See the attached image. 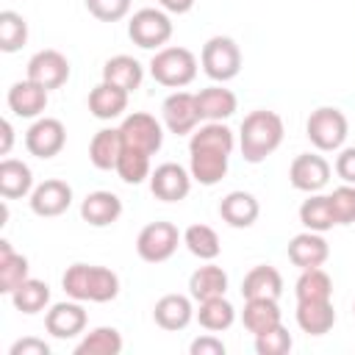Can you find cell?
<instances>
[{"mask_svg":"<svg viewBox=\"0 0 355 355\" xmlns=\"http://www.w3.org/2000/svg\"><path fill=\"white\" fill-rule=\"evenodd\" d=\"M283 119L280 114L275 111H266V108H258V111H250L241 122V130H239V150H241V158L247 164H261L266 161L280 144H283Z\"/></svg>","mask_w":355,"mask_h":355,"instance_id":"cell-1","label":"cell"},{"mask_svg":"<svg viewBox=\"0 0 355 355\" xmlns=\"http://www.w3.org/2000/svg\"><path fill=\"white\" fill-rule=\"evenodd\" d=\"M61 286L67 297L80 302H111L119 294V275L108 266L94 263H72L67 266Z\"/></svg>","mask_w":355,"mask_h":355,"instance_id":"cell-2","label":"cell"},{"mask_svg":"<svg viewBox=\"0 0 355 355\" xmlns=\"http://www.w3.org/2000/svg\"><path fill=\"white\" fill-rule=\"evenodd\" d=\"M150 75L166 89H183L197 78V55L189 47H161L150 58Z\"/></svg>","mask_w":355,"mask_h":355,"instance_id":"cell-3","label":"cell"},{"mask_svg":"<svg viewBox=\"0 0 355 355\" xmlns=\"http://www.w3.org/2000/svg\"><path fill=\"white\" fill-rule=\"evenodd\" d=\"M347 133H349V122H347L344 111H338L333 105H322V108L311 111V116L305 122V136L322 153L341 150Z\"/></svg>","mask_w":355,"mask_h":355,"instance_id":"cell-4","label":"cell"},{"mask_svg":"<svg viewBox=\"0 0 355 355\" xmlns=\"http://www.w3.org/2000/svg\"><path fill=\"white\" fill-rule=\"evenodd\" d=\"M200 64H202V72L211 80L225 83V80H233L241 72V50L230 36H211L202 44Z\"/></svg>","mask_w":355,"mask_h":355,"instance_id":"cell-5","label":"cell"},{"mask_svg":"<svg viewBox=\"0 0 355 355\" xmlns=\"http://www.w3.org/2000/svg\"><path fill=\"white\" fill-rule=\"evenodd\" d=\"M128 36L141 50H161L172 39V19L164 8H139L128 22Z\"/></svg>","mask_w":355,"mask_h":355,"instance_id":"cell-6","label":"cell"},{"mask_svg":"<svg viewBox=\"0 0 355 355\" xmlns=\"http://www.w3.org/2000/svg\"><path fill=\"white\" fill-rule=\"evenodd\" d=\"M180 239L183 236L178 233V227L172 222H150L136 236V252L147 263H164L175 255Z\"/></svg>","mask_w":355,"mask_h":355,"instance_id":"cell-7","label":"cell"},{"mask_svg":"<svg viewBox=\"0 0 355 355\" xmlns=\"http://www.w3.org/2000/svg\"><path fill=\"white\" fill-rule=\"evenodd\" d=\"M119 133H122V144L125 147H133V150H141L147 155H155L164 144V128L161 122L147 114V111H133L122 119L119 125Z\"/></svg>","mask_w":355,"mask_h":355,"instance_id":"cell-8","label":"cell"},{"mask_svg":"<svg viewBox=\"0 0 355 355\" xmlns=\"http://www.w3.org/2000/svg\"><path fill=\"white\" fill-rule=\"evenodd\" d=\"M67 144V128L55 116H39L28 130H25V147L31 155L47 161L58 155Z\"/></svg>","mask_w":355,"mask_h":355,"instance_id":"cell-9","label":"cell"},{"mask_svg":"<svg viewBox=\"0 0 355 355\" xmlns=\"http://www.w3.org/2000/svg\"><path fill=\"white\" fill-rule=\"evenodd\" d=\"M191 172L175 161H166V164H158L153 172H150V191L164 200V202H180L189 197L191 191Z\"/></svg>","mask_w":355,"mask_h":355,"instance_id":"cell-10","label":"cell"},{"mask_svg":"<svg viewBox=\"0 0 355 355\" xmlns=\"http://www.w3.org/2000/svg\"><path fill=\"white\" fill-rule=\"evenodd\" d=\"M28 80L39 83L47 92L61 89L69 80V61H67V55L53 50V47L33 53L31 61H28Z\"/></svg>","mask_w":355,"mask_h":355,"instance_id":"cell-11","label":"cell"},{"mask_svg":"<svg viewBox=\"0 0 355 355\" xmlns=\"http://www.w3.org/2000/svg\"><path fill=\"white\" fill-rule=\"evenodd\" d=\"M161 116H164V125L169 133L175 136H186V133H194V128L202 122L200 119V111H197V97L191 92H172L164 105H161Z\"/></svg>","mask_w":355,"mask_h":355,"instance_id":"cell-12","label":"cell"},{"mask_svg":"<svg viewBox=\"0 0 355 355\" xmlns=\"http://www.w3.org/2000/svg\"><path fill=\"white\" fill-rule=\"evenodd\" d=\"M288 180L297 191L316 194L330 180V164H327V158H322L316 153H300L288 166Z\"/></svg>","mask_w":355,"mask_h":355,"instance_id":"cell-13","label":"cell"},{"mask_svg":"<svg viewBox=\"0 0 355 355\" xmlns=\"http://www.w3.org/2000/svg\"><path fill=\"white\" fill-rule=\"evenodd\" d=\"M31 211L42 219H50V216H61L69 205H72V186L67 180H58V178H50L39 186H33L31 191Z\"/></svg>","mask_w":355,"mask_h":355,"instance_id":"cell-14","label":"cell"},{"mask_svg":"<svg viewBox=\"0 0 355 355\" xmlns=\"http://www.w3.org/2000/svg\"><path fill=\"white\" fill-rule=\"evenodd\" d=\"M44 327L53 338H75L86 330V311L80 305V300H67V302H55L47 313H44Z\"/></svg>","mask_w":355,"mask_h":355,"instance_id":"cell-15","label":"cell"},{"mask_svg":"<svg viewBox=\"0 0 355 355\" xmlns=\"http://www.w3.org/2000/svg\"><path fill=\"white\" fill-rule=\"evenodd\" d=\"M230 153L211 147H189V172L200 186H216L227 175Z\"/></svg>","mask_w":355,"mask_h":355,"instance_id":"cell-16","label":"cell"},{"mask_svg":"<svg viewBox=\"0 0 355 355\" xmlns=\"http://www.w3.org/2000/svg\"><path fill=\"white\" fill-rule=\"evenodd\" d=\"M327 258H330V247H327L324 236L316 233V230L297 233V236L288 241V261H291L300 272H302V269L322 266Z\"/></svg>","mask_w":355,"mask_h":355,"instance_id":"cell-17","label":"cell"},{"mask_svg":"<svg viewBox=\"0 0 355 355\" xmlns=\"http://www.w3.org/2000/svg\"><path fill=\"white\" fill-rule=\"evenodd\" d=\"M11 114L22 116V119H39L42 111L47 108V89H42L39 83L33 80H17L11 89H8V97H6Z\"/></svg>","mask_w":355,"mask_h":355,"instance_id":"cell-18","label":"cell"},{"mask_svg":"<svg viewBox=\"0 0 355 355\" xmlns=\"http://www.w3.org/2000/svg\"><path fill=\"white\" fill-rule=\"evenodd\" d=\"M153 319L161 330H183L189 327V322L194 319V305H191V294H164L155 308H153Z\"/></svg>","mask_w":355,"mask_h":355,"instance_id":"cell-19","label":"cell"},{"mask_svg":"<svg viewBox=\"0 0 355 355\" xmlns=\"http://www.w3.org/2000/svg\"><path fill=\"white\" fill-rule=\"evenodd\" d=\"M122 216V200L114 191H92L80 202V219L89 222L92 227H108Z\"/></svg>","mask_w":355,"mask_h":355,"instance_id":"cell-20","label":"cell"},{"mask_svg":"<svg viewBox=\"0 0 355 355\" xmlns=\"http://www.w3.org/2000/svg\"><path fill=\"white\" fill-rule=\"evenodd\" d=\"M283 294V275L269 266H252L241 280V297L244 300H277Z\"/></svg>","mask_w":355,"mask_h":355,"instance_id":"cell-21","label":"cell"},{"mask_svg":"<svg viewBox=\"0 0 355 355\" xmlns=\"http://www.w3.org/2000/svg\"><path fill=\"white\" fill-rule=\"evenodd\" d=\"M194 97H197L200 119H205V122H222V119L233 116L236 108H239L236 94L230 89H225V86H205Z\"/></svg>","mask_w":355,"mask_h":355,"instance_id":"cell-22","label":"cell"},{"mask_svg":"<svg viewBox=\"0 0 355 355\" xmlns=\"http://www.w3.org/2000/svg\"><path fill=\"white\" fill-rule=\"evenodd\" d=\"M258 214H261V205H258L255 194L241 191V189L225 194L222 202H219V216L230 227H252L255 219H258Z\"/></svg>","mask_w":355,"mask_h":355,"instance_id":"cell-23","label":"cell"},{"mask_svg":"<svg viewBox=\"0 0 355 355\" xmlns=\"http://www.w3.org/2000/svg\"><path fill=\"white\" fill-rule=\"evenodd\" d=\"M297 324L308 336H324L336 324L333 300H302L297 302Z\"/></svg>","mask_w":355,"mask_h":355,"instance_id":"cell-24","label":"cell"},{"mask_svg":"<svg viewBox=\"0 0 355 355\" xmlns=\"http://www.w3.org/2000/svg\"><path fill=\"white\" fill-rule=\"evenodd\" d=\"M125 108H128V92L108 80H100L89 92V111L97 119H116V116H122Z\"/></svg>","mask_w":355,"mask_h":355,"instance_id":"cell-25","label":"cell"},{"mask_svg":"<svg viewBox=\"0 0 355 355\" xmlns=\"http://www.w3.org/2000/svg\"><path fill=\"white\" fill-rule=\"evenodd\" d=\"M33 191V172L25 161L3 158L0 161V194L3 200H19Z\"/></svg>","mask_w":355,"mask_h":355,"instance_id":"cell-26","label":"cell"},{"mask_svg":"<svg viewBox=\"0 0 355 355\" xmlns=\"http://www.w3.org/2000/svg\"><path fill=\"white\" fill-rule=\"evenodd\" d=\"M225 291H227V272L216 263L197 266L189 277V294L197 302L211 300V297H225Z\"/></svg>","mask_w":355,"mask_h":355,"instance_id":"cell-27","label":"cell"},{"mask_svg":"<svg viewBox=\"0 0 355 355\" xmlns=\"http://www.w3.org/2000/svg\"><path fill=\"white\" fill-rule=\"evenodd\" d=\"M122 133H119V128H103V130H97L94 133V139H92V144H89V161L97 166V169H103V172H108V169H116V161H119V155H122Z\"/></svg>","mask_w":355,"mask_h":355,"instance_id":"cell-28","label":"cell"},{"mask_svg":"<svg viewBox=\"0 0 355 355\" xmlns=\"http://www.w3.org/2000/svg\"><path fill=\"white\" fill-rule=\"evenodd\" d=\"M103 80L125 89L128 94L136 92L144 80V67L133 58V55H114L103 64Z\"/></svg>","mask_w":355,"mask_h":355,"instance_id":"cell-29","label":"cell"},{"mask_svg":"<svg viewBox=\"0 0 355 355\" xmlns=\"http://www.w3.org/2000/svg\"><path fill=\"white\" fill-rule=\"evenodd\" d=\"M28 269H31V266H28V258L19 255V252H14L11 241L3 239V241H0V291L11 297L14 288L31 277Z\"/></svg>","mask_w":355,"mask_h":355,"instance_id":"cell-30","label":"cell"},{"mask_svg":"<svg viewBox=\"0 0 355 355\" xmlns=\"http://www.w3.org/2000/svg\"><path fill=\"white\" fill-rule=\"evenodd\" d=\"M200 327H205L208 333H222L227 330L233 322H236V308L230 300L225 297H211V300H202L200 308L194 311Z\"/></svg>","mask_w":355,"mask_h":355,"instance_id":"cell-31","label":"cell"},{"mask_svg":"<svg viewBox=\"0 0 355 355\" xmlns=\"http://www.w3.org/2000/svg\"><path fill=\"white\" fill-rule=\"evenodd\" d=\"M241 322H244V327H247L252 336L266 333L269 327L280 324V322H283V316H280L277 300H244Z\"/></svg>","mask_w":355,"mask_h":355,"instance_id":"cell-32","label":"cell"},{"mask_svg":"<svg viewBox=\"0 0 355 355\" xmlns=\"http://www.w3.org/2000/svg\"><path fill=\"white\" fill-rule=\"evenodd\" d=\"M300 222L305 230H316V233H324L336 225V216H333V208H330V197L327 194H308V200H302L300 205Z\"/></svg>","mask_w":355,"mask_h":355,"instance_id":"cell-33","label":"cell"},{"mask_svg":"<svg viewBox=\"0 0 355 355\" xmlns=\"http://www.w3.org/2000/svg\"><path fill=\"white\" fill-rule=\"evenodd\" d=\"M122 352V336L116 327H94L89 330L78 344L75 355H119Z\"/></svg>","mask_w":355,"mask_h":355,"instance_id":"cell-34","label":"cell"},{"mask_svg":"<svg viewBox=\"0 0 355 355\" xmlns=\"http://www.w3.org/2000/svg\"><path fill=\"white\" fill-rule=\"evenodd\" d=\"M11 302H14V308H17L19 313L33 316V313H39V311L47 308V302H50V286H47L44 280L28 277L25 283H19V286L14 288Z\"/></svg>","mask_w":355,"mask_h":355,"instance_id":"cell-35","label":"cell"},{"mask_svg":"<svg viewBox=\"0 0 355 355\" xmlns=\"http://www.w3.org/2000/svg\"><path fill=\"white\" fill-rule=\"evenodd\" d=\"M183 244L186 250L200 258V261H214L219 252H222V244H219V236L211 225H189L186 233H183Z\"/></svg>","mask_w":355,"mask_h":355,"instance_id":"cell-36","label":"cell"},{"mask_svg":"<svg viewBox=\"0 0 355 355\" xmlns=\"http://www.w3.org/2000/svg\"><path fill=\"white\" fill-rule=\"evenodd\" d=\"M294 294H297V302H302V300H333V280L322 266L302 269V275L294 283Z\"/></svg>","mask_w":355,"mask_h":355,"instance_id":"cell-37","label":"cell"},{"mask_svg":"<svg viewBox=\"0 0 355 355\" xmlns=\"http://www.w3.org/2000/svg\"><path fill=\"white\" fill-rule=\"evenodd\" d=\"M189 147H211V150H222V153L233 155L236 136L225 122H205V125L194 128V133L189 139Z\"/></svg>","mask_w":355,"mask_h":355,"instance_id":"cell-38","label":"cell"},{"mask_svg":"<svg viewBox=\"0 0 355 355\" xmlns=\"http://www.w3.org/2000/svg\"><path fill=\"white\" fill-rule=\"evenodd\" d=\"M150 155L141 153V150H133V147H122V155L116 161V175L122 183H130V186H139L141 180L150 178Z\"/></svg>","mask_w":355,"mask_h":355,"instance_id":"cell-39","label":"cell"},{"mask_svg":"<svg viewBox=\"0 0 355 355\" xmlns=\"http://www.w3.org/2000/svg\"><path fill=\"white\" fill-rule=\"evenodd\" d=\"M28 42V22L17 11H0V50L17 53Z\"/></svg>","mask_w":355,"mask_h":355,"instance_id":"cell-40","label":"cell"},{"mask_svg":"<svg viewBox=\"0 0 355 355\" xmlns=\"http://www.w3.org/2000/svg\"><path fill=\"white\" fill-rule=\"evenodd\" d=\"M291 347H294V341H291V333L283 327V322L269 327L266 333L255 336V352L258 355H286Z\"/></svg>","mask_w":355,"mask_h":355,"instance_id":"cell-41","label":"cell"},{"mask_svg":"<svg viewBox=\"0 0 355 355\" xmlns=\"http://www.w3.org/2000/svg\"><path fill=\"white\" fill-rule=\"evenodd\" d=\"M327 197H330L336 225H352L355 222V186L344 183V186L333 189V194H327Z\"/></svg>","mask_w":355,"mask_h":355,"instance_id":"cell-42","label":"cell"},{"mask_svg":"<svg viewBox=\"0 0 355 355\" xmlns=\"http://www.w3.org/2000/svg\"><path fill=\"white\" fill-rule=\"evenodd\" d=\"M86 8L100 22H119L130 11V0H86Z\"/></svg>","mask_w":355,"mask_h":355,"instance_id":"cell-43","label":"cell"},{"mask_svg":"<svg viewBox=\"0 0 355 355\" xmlns=\"http://www.w3.org/2000/svg\"><path fill=\"white\" fill-rule=\"evenodd\" d=\"M8 355H50V344L36 338V336H25V338L11 344Z\"/></svg>","mask_w":355,"mask_h":355,"instance_id":"cell-44","label":"cell"},{"mask_svg":"<svg viewBox=\"0 0 355 355\" xmlns=\"http://www.w3.org/2000/svg\"><path fill=\"white\" fill-rule=\"evenodd\" d=\"M189 352L191 355H225V341L216 338L214 333H205L189 344Z\"/></svg>","mask_w":355,"mask_h":355,"instance_id":"cell-45","label":"cell"},{"mask_svg":"<svg viewBox=\"0 0 355 355\" xmlns=\"http://www.w3.org/2000/svg\"><path fill=\"white\" fill-rule=\"evenodd\" d=\"M336 175L344 183H352L355 186V147H344L336 155Z\"/></svg>","mask_w":355,"mask_h":355,"instance_id":"cell-46","label":"cell"},{"mask_svg":"<svg viewBox=\"0 0 355 355\" xmlns=\"http://www.w3.org/2000/svg\"><path fill=\"white\" fill-rule=\"evenodd\" d=\"M194 3L197 0H158V6L164 11H169V14H186V11L194 8Z\"/></svg>","mask_w":355,"mask_h":355,"instance_id":"cell-47","label":"cell"},{"mask_svg":"<svg viewBox=\"0 0 355 355\" xmlns=\"http://www.w3.org/2000/svg\"><path fill=\"white\" fill-rule=\"evenodd\" d=\"M0 130H3V141H0V155H8L11 153V144H14V128L8 119L0 122Z\"/></svg>","mask_w":355,"mask_h":355,"instance_id":"cell-48","label":"cell"},{"mask_svg":"<svg viewBox=\"0 0 355 355\" xmlns=\"http://www.w3.org/2000/svg\"><path fill=\"white\" fill-rule=\"evenodd\" d=\"M352 313H355V302H352Z\"/></svg>","mask_w":355,"mask_h":355,"instance_id":"cell-49","label":"cell"}]
</instances>
